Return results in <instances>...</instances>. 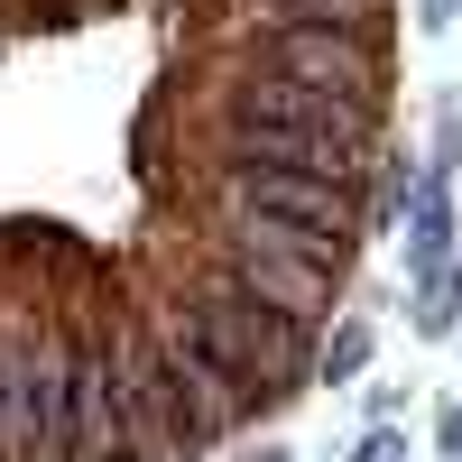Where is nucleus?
Instances as JSON below:
<instances>
[{"label":"nucleus","instance_id":"obj_13","mask_svg":"<svg viewBox=\"0 0 462 462\" xmlns=\"http://www.w3.org/2000/svg\"><path fill=\"white\" fill-rule=\"evenodd\" d=\"M241 462H287V453H278V444H268V453H241Z\"/></svg>","mask_w":462,"mask_h":462},{"label":"nucleus","instance_id":"obj_12","mask_svg":"<svg viewBox=\"0 0 462 462\" xmlns=\"http://www.w3.org/2000/svg\"><path fill=\"white\" fill-rule=\"evenodd\" d=\"M453 10H462V0H416V19H426V28H444Z\"/></svg>","mask_w":462,"mask_h":462},{"label":"nucleus","instance_id":"obj_2","mask_svg":"<svg viewBox=\"0 0 462 462\" xmlns=\"http://www.w3.org/2000/svg\"><path fill=\"white\" fill-rule=\"evenodd\" d=\"M250 74H278V84L389 111V56H379V28H259Z\"/></svg>","mask_w":462,"mask_h":462},{"label":"nucleus","instance_id":"obj_11","mask_svg":"<svg viewBox=\"0 0 462 462\" xmlns=\"http://www.w3.org/2000/svg\"><path fill=\"white\" fill-rule=\"evenodd\" d=\"M352 462H398V435H389V426H370V435H361V453H352Z\"/></svg>","mask_w":462,"mask_h":462},{"label":"nucleus","instance_id":"obj_3","mask_svg":"<svg viewBox=\"0 0 462 462\" xmlns=\"http://www.w3.org/2000/svg\"><path fill=\"white\" fill-rule=\"evenodd\" d=\"M213 121H278V130H315V139H342V148H370L379 139V111L370 102H333V93H305V84H278V74H213Z\"/></svg>","mask_w":462,"mask_h":462},{"label":"nucleus","instance_id":"obj_10","mask_svg":"<svg viewBox=\"0 0 462 462\" xmlns=\"http://www.w3.org/2000/svg\"><path fill=\"white\" fill-rule=\"evenodd\" d=\"M435 453H444V462H462V398L435 416Z\"/></svg>","mask_w":462,"mask_h":462},{"label":"nucleus","instance_id":"obj_1","mask_svg":"<svg viewBox=\"0 0 462 462\" xmlns=\"http://www.w3.org/2000/svg\"><path fill=\"white\" fill-rule=\"evenodd\" d=\"M65 361H74V333L47 305H10L0 315V462H74Z\"/></svg>","mask_w":462,"mask_h":462},{"label":"nucleus","instance_id":"obj_8","mask_svg":"<svg viewBox=\"0 0 462 462\" xmlns=\"http://www.w3.org/2000/svg\"><path fill=\"white\" fill-rule=\"evenodd\" d=\"M462 315V268L435 259V268H416V333H453Z\"/></svg>","mask_w":462,"mask_h":462},{"label":"nucleus","instance_id":"obj_6","mask_svg":"<svg viewBox=\"0 0 462 462\" xmlns=\"http://www.w3.org/2000/svg\"><path fill=\"white\" fill-rule=\"evenodd\" d=\"M213 268H222L241 296L278 305V315H296V324H324V315H333V268H315V259H287V250H259V241L213 231Z\"/></svg>","mask_w":462,"mask_h":462},{"label":"nucleus","instance_id":"obj_4","mask_svg":"<svg viewBox=\"0 0 462 462\" xmlns=\"http://www.w3.org/2000/svg\"><path fill=\"white\" fill-rule=\"evenodd\" d=\"M65 435L74 462H130V416H121V370H111V333H74L65 361Z\"/></svg>","mask_w":462,"mask_h":462},{"label":"nucleus","instance_id":"obj_9","mask_svg":"<svg viewBox=\"0 0 462 462\" xmlns=\"http://www.w3.org/2000/svg\"><path fill=\"white\" fill-rule=\"evenodd\" d=\"M361 370H370V324L342 315V324L315 342V379H333V389H342V379H361Z\"/></svg>","mask_w":462,"mask_h":462},{"label":"nucleus","instance_id":"obj_7","mask_svg":"<svg viewBox=\"0 0 462 462\" xmlns=\"http://www.w3.org/2000/svg\"><path fill=\"white\" fill-rule=\"evenodd\" d=\"M231 19H259V28H379L389 0H241Z\"/></svg>","mask_w":462,"mask_h":462},{"label":"nucleus","instance_id":"obj_5","mask_svg":"<svg viewBox=\"0 0 462 462\" xmlns=\"http://www.w3.org/2000/svg\"><path fill=\"white\" fill-rule=\"evenodd\" d=\"M204 158L213 167H287V176H342L352 185L370 167V148H342V139H315V130H278V121H213Z\"/></svg>","mask_w":462,"mask_h":462}]
</instances>
